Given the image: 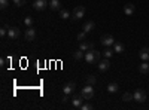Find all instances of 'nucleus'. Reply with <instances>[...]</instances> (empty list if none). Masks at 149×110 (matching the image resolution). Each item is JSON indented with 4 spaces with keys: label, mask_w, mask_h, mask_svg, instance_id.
Instances as JSON below:
<instances>
[{
    "label": "nucleus",
    "mask_w": 149,
    "mask_h": 110,
    "mask_svg": "<svg viewBox=\"0 0 149 110\" xmlns=\"http://www.w3.org/2000/svg\"><path fill=\"white\" fill-rule=\"evenodd\" d=\"M84 104V97L82 95H73V98H72V106L74 109H81Z\"/></svg>",
    "instance_id": "nucleus-7"
},
{
    "label": "nucleus",
    "mask_w": 149,
    "mask_h": 110,
    "mask_svg": "<svg viewBox=\"0 0 149 110\" xmlns=\"http://www.w3.org/2000/svg\"><path fill=\"white\" fill-rule=\"evenodd\" d=\"M109 67H110L109 58H104L102 61H98V70H100V71H106V70H109Z\"/></svg>",
    "instance_id": "nucleus-11"
},
{
    "label": "nucleus",
    "mask_w": 149,
    "mask_h": 110,
    "mask_svg": "<svg viewBox=\"0 0 149 110\" xmlns=\"http://www.w3.org/2000/svg\"><path fill=\"white\" fill-rule=\"evenodd\" d=\"M8 28H9V27H3L2 30H0V36H2V37H5V36H8Z\"/></svg>",
    "instance_id": "nucleus-29"
},
{
    "label": "nucleus",
    "mask_w": 149,
    "mask_h": 110,
    "mask_svg": "<svg viewBox=\"0 0 149 110\" xmlns=\"http://www.w3.org/2000/svg\"><path fill=\"white\" fill-rule=\"evenodd\" d=\"M19 28H17V27H9L8 28V37L10 39V40H17L18 37H19Z\"/></svg>",
    "instance_id": "nucleus-4"
},
{
    "label": "nucleus",
    "mask_w": 149,
    "mask_h": 110,
    "mask_svg": "<svg viewBox=\"0 0 149 110\" xmlns=\"http://www.w3.org/2000/svg\"><path fill=\"white\" fill-rule=\"evenodd\" d=\"M85 15V8L84 6H76L73 9V19H81Z\"/></svg>",
    "instance_id": "nucleus-6"
},
{
    "label": "nucleus",
    "mask_w": 149,
    "mask_h": 110,
    "mask_svg": "<svg viewBox=\"0 0 149 110\" xmlns=\"http://www.w3.org/2000/svg\"><path fill=\"white\" fill-rule=\"evenodd\" d=\"M116 91H118V83L112 82V83H109V85H107V92H110V94H115Z\"/></svg>",
    "instance_id": "nucleus-18"
},
{
    "label": "nucleus",
    "mask_w": 149,
    "mask_h": 110,
    "mask_svg": "<svg viewBox=\"0 0 149 110\" xmlns=\"http://www.w3.org/2000/svg\"><path fill=\"white\" fill-rule=\"evenodd\" d=\"M60 18L61 19H69L70 18V12L66 9H60Z\"/></svg>",
    "instance_id": "nucleus-20"
},
{
    "label": "nucleus",
    "mask_w": 149,
    "mask_h": 110,
    "mask_svg": "<svg viewBox=\"0 0 149 110\" xmlns=\"http://www.w3.org/2000/svg\"><path fill=\"white\" fill-rule=\"evenodd\" d=\"M49 8H51L52 10H60L61 5H60L58 0H51V2H49Z\"/></svg>",
    "instance_id": "nucleus-19"
},
{
    "label": "nucleus",
    "mask_w": 149,
    "mask_h": 110,
    "mask_svg": "<svg viewBox=\"0 0 149 110\" xmlns=\"http://www.w3.org/2000/svg\"><path fill=\"white\" fill-rule=\"evenodd\" d=\"M26 2H27V0H14V5L15 6H24Z\"/></svg>",
    "instance_id": "nucleus-28"
},
{
    "label": "nucleus",
    "mask_w": 149,
    "mask_h": 110,
    "mask_svg": "<svg viewBox=\"0 0 149 110\" xmlns=\"http://www.w3.org/2000/svg\"><path fill=\"white\" fill-rule=\"evenodd\" d=\"M139 57L142 61H149V48H142L139 52Z\"/></svg>",
    "instance_id": "nucleus-13"
},
{
    "label": "nucleus",
    "mask_w": 149,
    "mask_h": 110,
    "mask_svg": "<svg viewBox=\"0 0 149 110\" xmlns=\"http://www.w3.org/2000/svg\"><path fill=\"white\" fill-rule=\"evenodd\" d=\"M133 94H134V100H136V101H139V103L146 101V92H145L143 89L139 88V89H136Z\"/></svg>",
    "instance_id": "nucleus-5"
},
{
    "label": "nucleus",
    "mask_w": 149,
    "mask_h": 110,
    "mask_svg": "<svg viewBox=\"0 0 149 110\" xmlns=\"http://www.w3.org/2000/svg\"><path fill=\"white\" fill-rule=\"evenodd\" d=\"M67 100H69V95H67V94H64V97H63V100H61V101H63V103H66Z\"/></svg>",
    "instance_id": "nucleus-31"
},
{
    "label": "nucleus",
    "mask_w": 149,
    "mask_h": 110,
    "mask_svg": "<svg viewBox=\"0 0 149 110\" xmlns=\"http://www.w3.org/2000/svg\"><path fill=\"white\" fill-rule=\"evenodd\" d=\"M94 27H95V24L93 22V21H88V22H85L84 24V31H86V33H90V31H93L94 30Z\"/></svg>",
    "instance_id": "nucleus-16"
},
{
    "label": "nucleus",
    "mask_w": 149,
    "mask_h": 110,
    "mask_svg": "<svg viewBox=\"0 0 149 110\" xmlns=\"http://www.w3.org/2000/svg\"><path fill=\"white\" fill-rule=\"evenodd\" d=\"M84 58H85V61L88 64H95V63L100 61V52L95 51V49H90V51L85 52V57Z\"/></svg>",
    "instance_id": "nucleus-1"
},
{
    "label": "nucleus",
    "mask_w": 149,
    "mask_h": 110,
    "mask_svg": "<svg viewBox=\"0 0 149 110\" xmlns=\"http://www.w3.org/2000/svg\"><path fill=\"white\" fill-rule=\"evenodd\" d=\"M124 49H125V48H124V45H122L121 42H115V43H113V51H115L116 54H122Z\"/></svg>",
    "instance_id": "nucleus-17"
},
{
    "label": "nucleus",
    "mask_w": 149,
    "mask_h": 110,
    "mask_svg": "<svg viewBox=\"0 0 149 110\" xmlns=\"http://www.w3.org/2000/svg\"><path fill=\"white\" fill-rule=\"evenodd\" d=\"M95 82H97V79H95L94 75H88V76H86V83H88V85H94Z\"/></svg>",
    "instance_id": "nucleus-24"
},
{
    "label": "nucleus",
    "mask_w": 149,
    "mask_h": 110,
    "mask_svg": "<svg viewBox=\"0 0 149 110\" xmlns=\"http://www.w3.org/2000/svg\"><path fill=\"white\" fill-rule=\"evenodd\" d=\"M24 24H26V27H33V17H27L26 19H24Z\"/></svg>",
    "instance_id": "nucleus-25"
},
{
    "label": "nucleus",
    "mask_w": 149,
    "mask_h": 110,
    "mask_svg": "<svg viewBox=\"0 0 149 110\" xmlns=\"http://www.w3.org/2000/svg\"><path fill=\"white\" fill-rule=\"evenodd\" d=\"M102 45L103 46H113V43H115V37L112 34H104V36H102Z\"/></svg>",
    "instance_id": "nucleus-3"
},
{
    "label": "nucleus",
    "mask_w": 149,
    "mask_h": 110,
    "mask_svg": "<svg viewBox=\"0 0 149 110\" xmlns=\"http://www.w3.org/2000/svg\"><path fill=\"white\" fill-rule=\"evenodd\" d=\"M86 34H88V33L82 30V31L78 34V40H79V42H84V40H86Z\"/></svg>",
    "instance_id": "nucleus-26"
},
{
    "label": "nucleus",
    "mask_w": 149,
    "mask_h": 110,
    "mask_svg": "<svg viewBox=\"0 0 149 110\" xmlns=\"http://www.w3.org/2000/svg\"><path fill=\"white\" fill-rule=\"evenodd\" d=\"M139 71L142 73V75H148V73H149V64H148V61H142V64L139 66Z\"/></svg>",
    "instance_id": "nucleus-14"
},
{
    "label": "nucleus",
    "mask_w": 149,
    "mask_h": 110,
    "mask_svg": "<svg viewBox=\"0 0 149 110\" xmlns=\"http://www.w3.org/2000/svg\"><path fill=\"white\" fill-rule=\"evenodd\" d=\"M9 6V0H0V8L2 9H6Z\"/></svg>",
    "instance_id": "nucleus-27"
},
{
    "label": "nucleus",
    "mask_w": 149,
    "mask_h": 110,
    "mask_svg": "<svg viewBox=\"0 0 149 110\" xmlns=\"http://www.w3.org/2000/svg\"><path fill=\"white\" fill-rule=\"evenodd\" d=\"M79 49L84 51V52L90 51V49H94V43H93V42H88V40H84V42H81V45H79Z\"/></svg>",
    "instance_id": "nucleus-9"
},
{
    "label": "nucleus",
    "mask_w": 149,
    "mask_h": 110,
    "mask_svg": "<svg viewBox=\"0 0 149 110\" xmlns=\"http://www.w3.org/2000/svg\"><path fill=\"white\" fill-rule=\"evenodd\" d=\"M74 88H76V83H74V82H69V83H66V85H64L63 92H64V94H67V95H70V94H73Z\"/></svg>",
    "instance_id": "nucleus-12"
},
{
    "label": "nucleus",
    "mask_w": 149,
    "mask_h": 110,
    "mask_svg": "<svg viewBox=\"0 0 149 110\" xmlns=\"http://www.w3.org/2000/svg\"><path fill=\"white\" fill-rule=\"evenodd\" d=\"M91 109H93L91 104H82V107H81V110H91Z\"/></svg>",
    "instance_id": "nucleus-30"
},
{
    "label": "nucleus",
    "mask_w": 149,
    "mask_h": 110,
    "mask_svg": "<svg viewBox=\"0 0 149 110\" xmlns=\"http://www.w3.org/2000/svg\"><path fill=\"white\" fill-rule=\"evenodd\" d=\"M6 61H8V59L2 58V59H0V66H5V64H6Z\"/></svg>",
    "instance_id": "nucleus-32"
},
{
    "label": "nucleus",
    "mask_w": 149,
    "mask_h": 110,
    "mask_svg": "<svg viewBox=\"0 0 149 110\" xmlns=\"http://www.w3.org/2000/svg\"><path fill=\"white\" fill-rule=\"evenodd\" d=\"M24 37H26V40H29V42L34 40V37H36V31H34V28H33V27H29V28L26 30V33H24Z\"/></svg>",
    "instance_id": "nucleus-10"
},
{
    "label": "nucleus",
    "mask_w": 149,
    "mask_h": 110,
    "mask_svg": "<svg viewBox=\"0 0 149 110\" xmlns=\"http://www.w3.org/2000/svg\"><path fill=\"white\" fill-rule=\"evenodd\" d=\"M82 52H84V51H81V49H78V51H74V52H73V58H74V59H76V61H79V59H82V58L85 57V55H84Z\"/></svg>",
    "instance_id": "nucleus-22"
},
{
    "label": "nucleus",
    "mask_w": 149,
    "mask_h": 110,
    "mask_svg": "<svg viewBox=\"0 0 149 110\" xmlns=\"http://www.w3.org/2000/svg\"><path fill=\"white\" fill-rule=\"evenodd\" d=\"M113 52H115V51L110 49V46H106V49H104V52H103V54H104V58H110L112 55H113Z\"/></svg>",
    "instance_id": "nucleus-23"
},
{
    "label": "nucleus",
    "mask_w": 149,
    "mask_h": 110,
    "mask_svg": "<svg viewBox=\"0 0 149 110\" xmlns=\"http://www.w3.org/2000/svg\"><path fill=\"white\" fill-rule=\"evenodd\" d=\"M93 86H94V85H88V83H86V86L82 88L81 95L84 97V100H91L94 97V88Z\"/></svg>",
    "instance_id": "nucleus-2"
},
{
    "label": "nucleus",
    "mask_w": 149,
    "mask_h": 110,
    "mask_svg": "<svg viewBox=\"0 0 149 110\" xmlns=\"http://www.w3.org/2000/svg\"><path fill=\"white\" fill-rule=\"evenodd\" d=\"M46 6H49L46 0H34V3H33V8L36 10H45Z\"/></svg>",
    "instance_id": "nucleus-8"
},
{
    "label": "nucleus",
    "mask_w": 149,
    "mask_h": 110,
    "mask_svg": "<svg viewBox=\"0 0 149 110\" xmlns=\"http://www.w3.org/2000/svg\"><path fill=\"white\" fill-rule=\"evenodd\" d=\"M131 100H134V94H131V92L122 94V101H131Z\"/></svg>",
    "instance_id": "nucleus-21"
},
{
    "label": "nucleus",
    "mask_w": 149,
    "mask_h": 110,
    "mask_svg": "<svg viewBox=\"0 0 149 110\" xmlns=\"http://www.w3.org/2000/svg\"><path fill=\"white\" fill-rule=\"evenodd\" d=\"M124 14H125V15H133L134 14V5L133 3H127L125 6H124Z\"/></svg>",
    "instance_id": "nucleus-15"
}]
</instances>
